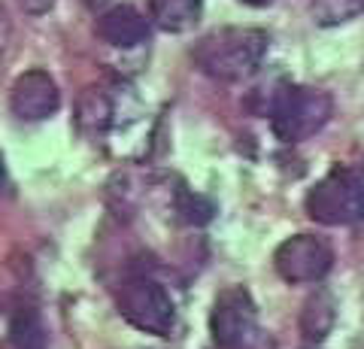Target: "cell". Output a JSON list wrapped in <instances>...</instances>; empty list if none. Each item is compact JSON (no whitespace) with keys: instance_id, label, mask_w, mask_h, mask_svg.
Instances as JSON below:
<instances>
[{"instance_id":"cell-19","label":"cell","mask_w":364,"mask_h":349,"mask_svg":"<svg viewBox=\"0 0 364 349\" xmlns=\"http://www.w3.org/2000/svg\"><path fill=\"white\" fill-rule=\"evenodd\" d=\"M304 349H318V343H310V346H304Z\"/></svg>"},{"instance_id":"cell-1","label":"cell","mask_w":364,"mask_h":349,"mask_svg":"<svg viewBox=\"0 0 364 349\" xmlns=\"http://www.w3.org/2000/svg\"><path fill=\"white\" fill-rule=\"evenodd\" d=\"M270 37L258 28H222L198 40L195 67L215 82H240L249 80L267 55Z\"/></svg>"},{"instance_id":"cell-13","label":"cell","mask_w":364,"mask_h":349,"mask_svg":"<svg viewBox=\"0 0 364 349\" xmlns=\"http://www.w3.org/2000/svg\"><path fill=\"white\" fill-rule=\"evenodd\" d=\"M313 21L322 28H337L364 13V0H313Z\"/></svg>"},{"instance_id":"cell-17","label":"cell","mask_w":364,"mask_h":349,"mask_svg":"<svg viewBox=\"0 0 364 349\" xmlns=\"http://www.w3.org/2000/svg\"><path fill=\"white\" fill-rule=\"evenodd\" d=\"M6 186V164H4V155H0V191Z\"/></svg>"},{"instance_id":"cell-12","label":"cell","mask_w":364,"mask_h":349,"mask_svg":"<svg viewBox=\"0 0 364 349\" xmlns=\"http://www.w3.org/2000/svg\"><path fill=\"white\" fill-rule=\"evenodd\" d=\"M9 340L16 349H46V328L40 313L31 304L16 307L13 319H9Z\"/></svg>"},{"instance_id":"cell-20","label":"cell","mask_w":364,"mask_h":349,"mask_svg":"<svg viewBox=\"0 0 364 349\" xmlns=\"http://www.w3.org/2000/svg\"><path fill=\"white\" fill-rule=\"evenodd\" d=\"M88 4H104V0H88Z\"/></svg>"},{"instance_id":"cell-16","label":"cell","mask_w":364,"mask_h":349,"mask_svg":"<svg viewBox=\"0 0 364 349\" xmlns=\"http://www.w3.org/2000/svg\"><path fill=\"white\" fill-rule=\"evenodd\" d=\"M9 37H13V25H9V16H6L4 4H0V55L6 52V46H9Z\"/></svg>"},{"instance_id":"cell-10","label":"cell","mask_w":364,"mask_h":349,"mask_svg":"<svg viewBox=\"0 0 364 349\" xmlns=\"http://www.w3.org/2000/svg\"><path fill=\"white\" fill-rule=\"evenodd\" d=\"M337 322V301L331 291L316 289L310 298H306L304 310H301V334L310 343H322L328 334L334 331Z\"/></svg>"},{"instance_id":"cell-5","label":"cell","mask_w":364,"mask_h":349,"mask_svg":"<svg viewBox=\"0 0 364 349\" xmlns=\"http://www.w3.org/2000/svg\"><path fill=\"white\" fill-rule=\"evenodd\" d=\"M210 334L219 349H240L261 337L255 301L243 286H228L215 295L210 310Z\"/></svg>"},{"instance_id":"cell-2","label":"cell","mask_w":364,"mask_h":349,"mask_svg":"<svg viewBox=\"0 0 364 349\" xmlns=\"http://www.w3.org/2000/svg\"><path fill=\"white\" fill-rule=\"evenodd\" d=\"M310 219L318 225L364 222V164H337L306 191L304 200Z\"/></svg>"},{"instance_id":"cell-4","label":"cell","mask_w":364,"mask_h":349,"mask_svg":"<svg viewBox=\"0 0 364 349\" xmlns=\"http://www.w3.org/2000/svg\"><path fill=\"white\" fill-rule=\"evenodd\" d=\"M116 307L122 319L134 325L136 331L170 337L176 331V304L158 279L146 274L128 276L116 291Z\"/></svg>"},{"instance_id":"cell-9","label":"cell","mask_w":364,"mask_h":349,"mask_svg":"<svg viewBox=\"0 0 364 349\" xmlns=\"http://www.w3.org/2000/svg\"><path fill=\"white\" fill-rule=\"evenodd\" d=\"M95 31L107 46L134 49V46H140V43H146V37H149V21H146L143 13H136L134 6L116 4V6L104 9V13L97 16Z\"/></svg>"},{"instance_id":"cell-8","label":"cell","mask_w":364,"mask_h":349,"mask_svg":"<svg viewBox=\"0 0 364 349\" xmlns=\"http://www.w3.org/2000/svg\"><path fill=\"white\" fill-rule=\"evenodd\" d=\"M9 107H13V112L21 122H43L58 112L61 92L46 70H28L13 82Z\"/></svg>"},{"instance_id":"cell-15","label":"cell","mask_w":364,"mask_h":349,"mask_svg":"<svg viewBox=\"0 0 364 349\" xmlns=\"http://www.w3.org/2000/svg\"><path fill=\"white\" fill-rule=\"evenodd\" d=\"M18 6L25 9V13H31V16H43V13H49V9L55 6V0H18Z\"/></svg>"},{"instance_id":"cell-3","label":"cell","mask_w":364,"mask_h":349,"mask_svg":"<svg viewBox=\"0 0 364 349\" xmlns=\"http://www.w3.org/2000/svg\"><path fill=\"white\" fill-rule=\"evenodd\" d=\"M270 128L282 143H304L318 134L334 116V97L322 88L286 85L270 97Z\"/></svg>"},{"instance_id":"cell-14","label":"cell","mask_w":364,"mask_h":349,"mask_svg":"<svg viewBox=\"0 0 364 349\" xmlns=\"http://www.w3.org/2000/svg\"><path fill=\"white\" fill-rule=\"evenodd\" d=\"M173 210L179 213V219L182 222H188V225H203V222H210L213 219V204L203 195H195V191H188L186 186H179L173 191Z\"/></svg>"},{"instance_id":"cell-18","label":"cell","mask_w":364,"mask_h":349,"mask_svg":"<svg viewBox=\"0 0 364 349\" xmlns=\"http://www.w3.org/2000/svg\"><path fill=\"white\" fill-rule=\"evenodd\" d=\"M243 4H249V6H264V4H270V0H243Z\"/></svg>"},{"instance_id":"cell-11","label":"cell","mask_w":364,"mask_h":349,"mask_svg":"<svg viewBox=\"0 0 364 349\" xmlns=\"http://www.w3.org/2000/svg\"><path fill=\"white\" fill-rule=\"evenodd\" d=\"M203 0H149V18L167 33H186L198 25Z\"/></svg>"},{"instance_id":"cell-7","label":"cell","mask_w":364,"mask_h":349,"mask_svg":"<svg viewBox=\"0 0 364 349\" xmlns=\"http://www.w3.org/2000/svg\"><path fill=\"white\" fill-rule=\"evenodd\" d=\"M136 97L128 85H91L79 97V109H76V119H79V128L88 131V134H107V131H116L124 128L131 119H136Z\"/></svg>"},{"instance_id":"cell-6","label":"cell","mask_w":364,"mask_h":349,"mask_svg":"<svg viewBox=\"0 0 364 349\" xmlns=\"http://www.w3.org/2000/svg\"><path fill=\"white\" fill-rule=\"evenodd\" d=\"M273 267L277 274L291 286L322 283L328 270L334 267V249L331 243L318 234H294L282 240L273 252Z\"/></svg>"}]
</instances>
